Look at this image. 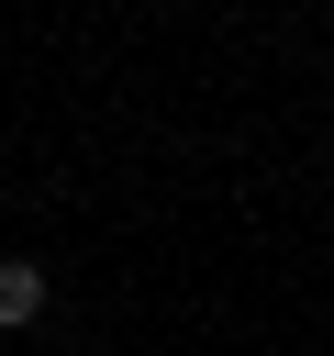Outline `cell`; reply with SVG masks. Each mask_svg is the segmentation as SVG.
<instances>
[{
	"label": "cell",
	"instance_id": "obj_1",
	"mask_svg": "<svg viewBox=\"0 0 334 356\" xmlns=\"http://www.w3.org/2000/svg\"><path fill=\"white\" fill-rule=\"evenodd\" d=\"M33 312H45V267H33V256H0V334L33 323Z\"/></svg>",
	"mask_w": 334,
	"mask_h": 356
}]
</instances>
